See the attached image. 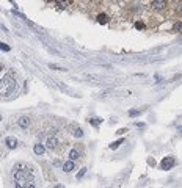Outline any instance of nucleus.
Instances as JSON below:
<instances>
[{
    "label": "nucleus",
    "instance_id": "1",
    "mask_svg": "<svg viewBox=\"0 0 182 188\" xmlns=\"http://www.w3.org/2000/svg\"><path fill=\"white\" fill-rule=\"evenodd\" d=\"M11 177L14 180V185L17 186H35V168L29 163H16L13 171H11Z\"/></svg>",
    "mask_w": 182,
    "mask_h": 188
},
{
    "label": "nucleus",
    "instance_id": "2",
    "mask_svg": "<svg viewBox=\"0 0 182 188\" xmlns=\"http://www.w3.org/2000/svg\"><path fill=\"white\" fill-rule=\"evenodd\" d=\"M68 146H69V143L63 138V135L58 130H50V133L46 138V147L53 154H63Z\"/></svg>",
    "mask_w": 182,
    "mask_h": 188
},
{
    "label": "nucleus",
    "instance_id": "3",
    "mask_svg": "<svg viewBox=\"0 0 182 188\" xmlns=\"http://www.w3.org/2000/svg\"><path fill=\"white\" fill-rule=\"evenodd\" d=\"M16 88V80L13 75H3L2 77V96L6 97L14 91Z\"/></svg>",
    "mask_w": 182,
    "mask_h": 188
},
{
    "label": "nucleus",
    "instance_id": "4",
    "mask_svg": "<svg viewBox=\"0 0 182 188\" xmlns=\"http://www.w3.org/2000/svg\"><path fill=\"white\" fill-rule=\"evenodd\" d=\"M174 163H176V160H174V157H165L162 160V163H160V168L163 169V171H167V169H171L173 166H174Z\"/></svg>",
    "mask_w": 182,
    "mask_h": 188
},
{
    "label": "nucleus",
    "instance_id": "5",
    "mask_svg": "<svg viewBox=\"0 0 182 188\" xmlns=\"http://www.w3.org/2000/svg\"><path fill=\"white\" fill-rule=\"evenodd\" d=\"M17 126L22 127V129H29L32 126V118L29 116H21L19 119H17Z\"/></svg>",
    "mask_w": 182,
    "mask_h": 188
},
{
    "label": "nucleus",
    "instance_id": "6",
    "mask_svg": "<svg viewBox=\"0 0 182 188\" xmlns=\"http://www.w3.org/2000/svg\"><path fill=\"white\" fill-rule=\"evenodd\" d=\"M151 6H152V9H156V11H162V9H165V6H167V0H152Z\"/></svg>",
    "mask_w": 182,
    "mask_h": 188
},
{
    "label": "nucleus",
    "instance_id": "7",
    "mask_svg": "<svg viewBox=\"0 0 182 188\" xmlns=\"http://www.w3.org/2000/svg\"><path fill=\"white\" fill-rule=\"evenodd\" d=\"M74 168H76L74 160H68V162L63 165V171H65V173H72V171H74Z\"/></svg>",
    "mask_w": 182,
    "mask_h": 188
},
{
    "label": "nucleus",
    "instance_id": "8",
    "mask_svg": "<svg viewBox=\"0 0 182 188\" xmlns=\"http://www.w3.org/2000/svg\"><path fill=\"white\" fill-rule=\"evenodd\" d=\"M108 21H110V17H108V14H105V13L97 14V24L105 25V24H108Z\"/></svg>",
    "mask_w": 182,
    "mask_h": 188
},
{
    "label": "nucleus",
    "instance_id": "9",
    "mask_svg": "<svg viewBox=\"0 0 182 188\" xmlns=\"http://www.w3.org/2000/svg\"><path fill=\"white\" fill-rule=\"evenodd\" d=\"M33 150H35L36 155H42V154L46 152V147H44L42 143H36V144L33 146Z\"/></svg>",
    "mask_w": 182,
    "mask_h": 188
},
{
    "label": "nucleus",
    "instance_id": "10",
    "mask_svg": "<svg viewBox=\"0 0 182 188\" xmlns=\"http://www.w3.org/2000/svg\"><path fill=\"white\" fill-rule=\"evenodd\" d=\"M5 144L10 147V149H16V147H17V139L8 136V138H5Z\"/></svg>",
    "mask_w": 182,
    "mask_h": 188
},
{
    "label": "nucleus",
    "instance_id": "11",
    "mask_svg": "<svg viewBox=\"0 0 182 188\" xmlns=\"http://www.w3.org/2000/svg\"><path fill=\"white\" fill-rule=\"evenodd\" d=\"M68 157H69L71 160H77V158H80V152H79L77 149H71L69 154H68Z\"/></svg>",
    "mask_w": 182,
    "mask_h": 188
},
{
    "label": "nucleus",
    "instance_id": "12",
    "mask_svg": "<svg viewBox=\"0 0 182 188\" xmlns=\"http://www.w3.org/2000/svg\"><path fill=\"white\" fill-rule=\"evenodd\" d=\"M72 135H74L76 138H82V136H83V130L79 129V127H74V132H72Z\"/></svg>",
    "mask_w": 182,
    "mask_h": 188
},
{
    "label": "nucleus",
    "instance_id": "13",
    "mask_svg": "<svg viewBox=\"0 0 182 188\" xmlns=\"http://www.w3.org/2000/svg\"><path fill=\"white\" fill-rule=\"evenodd\" d=\"M124 143V138H121V139H118V141H113V143L110 144V149H118L121 144Z\"/></svg>",
    "mask_w": 182,
    "mask_h": 188
},
{
    "label": "nucleus",
    "instance_id": "14",
    "mask_svg": "<svg viewBox=\"0 0 182 188\" xmlns=\"http://www.w3.org/2000/svg\"><path fill=\"white\" fill-rule=\"evenodd\" d=\"M89 122H91V126L97 127V126H99V124H101V122H102V119H101V118H94V119H91Z\"/></svg>",
    "mask_w": 182,
    "mask_h": 188
},
{
    "label": "nucleus",
    "instance_id": "15",
    "mask_svg": "<svg viewBox=\"0 0 182 188\" xmlns=\"http://www.w3.org/2000/svg\"><path fill=\"white\" fill-rule=\"evenodd\" d=\"M135 28H136V30H143V28H144V22L136 21V22H135Z\"/></svg>",
    "mask_w": 182,
    "mask_h": 188
},
{
    "label": "nucleus",
    "instance_id": "16",
    "mask_svg": "<svg viewBox=\"0 0 182 188\" xmlns=\"http://www.w3.org/2000/svg\"><path fill=\"white\" fill-rule=\"evenodd\" d=\"M179 28H182V24L180 22H177V24H174V27H173V32H177Z\"/></svg>",
    "mask_w": 182,
    "mask_h": 188
},
{
    "label": "nucleus",
    "instance_id": "17",
    "mask_svg": "<svg viewBox=\"0 0 182 188\" xmlns=\"http://www.w3.org/2000/svg\"><path fill=\"white\" fill-rule=\"evenodd\" d=\"M129 115H130V116H138V115H140V111H136V110H130V111H129Z\"/></svg>",
    "mask_w": 182,
    "mask_h": 188
},
{
    "label": "nucleus",
    "instance_id": "18",
    "mask_svg": "<svg viewBox=\"0 0 182 188\" xmlns=\"http://www.w3.org/2000/svg\"><path fill=\"white\" fill-rule=\"evenodd\" d=\"M2 50L3 52H8V50H10V45H6L5 42H2Z\"/></svg>",
    "mask_w": 182,
    "mask_h": 188
},
{
    "label": "nucleus",
    "instance_id": "19",
    "mask_svg": "<svg viewBox=\"0 0 182 188\" xmlns=\"http://www.w3.org/2000/svg\"><path fill=\"white\" fill-rule=\"evenodd\" d=\"M66 5H68V3L65 2V0H63V2H58V6H60V8H65Z\"/></svg>",
    "mask_w": 182,
    "mask_h": 188
},
{
    "label": "nucleus",
    "instance_id": "20",
    "mask_svg": "<svg viewBox=\"0 0 182 188\" xmlns=\"http://www.w3.org/2000/svg\"><path fill=\"white\" fill-rule=\"evenodd\" d=\"M83 174H85V169H83V171H80V173L77 174V179H80V177H83Z\"/></svg>",
    "mask_w": 182,
    "mask_h": 188
},
{
    "label": "nucleus",
    "instance_id": "21",
    "mask_svg": "<svg viewBox=\"0 0 182 188\" xmlns=\"http://www.w3.org/2000/svg\"><path fill=\"white\" fill-rule=\"evenodd\" d=\"M179 132H180V133H182V126H180V127H179Z\"/></svg>",
    "mask_w": 182,
    "mask_h": 188
},
{
    "label": "nucleus",
    "instance_id": "22",
    "mask_svg": "<svg viewBox=\"0 0 182 188\" xmlns=\"http://www.w3.org/2000/svg\"><path fill=\"white\" fill-rule=\"evenodd\" d=\"M47 2H57V0H47Z\"/></svg>",
    "mask_w": 182,
    "mask_h": 188
}]
</instances>
